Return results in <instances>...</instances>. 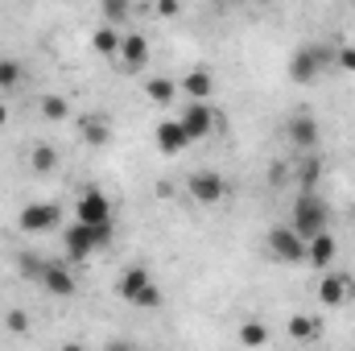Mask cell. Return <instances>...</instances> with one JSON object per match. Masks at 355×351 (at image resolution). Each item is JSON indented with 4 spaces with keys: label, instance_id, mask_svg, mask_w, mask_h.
<instances>
[{
    "label": "cell",
    "instance_id": "cell-8",
    "mask_svg": "<svg viewBox=\"0 0 355 351\" xmlns=\"http://www.w3.org/2000/svg\"><path fill=\"white\" fill-rule=\"evenodd\" d=\"M75 219L79 223H87V228H99V223H112V203H107V194L103 190H83L79 194V203H75Z\"/></svg>",
    "mask_w": 355,
    "mask_h": 351
},
{
    "label": "cell",
    "instance_id": "cell-3",
    "mask_svg": "<svg viewBox=\"0 0 355 351\" xmlns=\"http://www.w3.org/2000/svg\"><path fill=\"white\" fill-rule=\"evenodd\" d=\"M327 62H331V50H327V46H318V42H314V46L306 42V46H297V50L289 54V79L306 87V83H314V79L322 75V67H327Z\"/></svg>",
    "mask_w": 355,
    "mask_h": 351
},
{
    "label": "cell",
    "instance_id": "cell-11",
    "mask_svg": "<svg viewBox=\"0 0 355 351\" xmlns=\"http://www.w3.org/2000/svg\"><path fill=\"white\" fill-rule=\"evenodd\" d=\"M285 137H289V145L297 149V153H314L318 149V120L310 116V112H297L289 124H285Z\"/></svg>",
    "mask_w": 355,
    "mask_h": 351
},
{
    "label": "cell",
    "instance_id": "cell-26",
    "mask_svg": "<svg viewBox=\"0 0 355 351\" xmlns=\"http://www.w3.org/2000/svg\"><path fill=\"white\" fill-rule=\"evenodd\" d=\"M17 268H21L25 277L42 281V268H46V257H37V252H21V261H17Z\"/></svg>",
    "mask_w": 355,
    "mask_h": 351
},
{
    "label": "cell",
    "instance_id": "cell-31",
    "mask_svg": "<svg viewBox=\"0 0 355 351\" xmlns=\"http://www.w3.org/2000/svg\"><path fill=\"white\" fill-rule=\"evenodd\" d=\"M4 124H8V108L0 103V128H4Z\"/></svg>",
    "mask_w": 355,
    "mask_h": 351
},
{
    "label": "cell",
    "instance_id": "cell-4",
    "mask_svg": "<svg viewBox=\"0 0 355 351\" xmlns=\"http://www.w3.org/2000/svg\"><path fill=\"white\" fill-rule=\"evenodd\" d=\"M268 252L281 264H302L306 261V236H297L293 223H281V228L268 232Z\"/></svg>",
    "mask_w": 355,
    "mask_h": 351
},
{
    "label": "cell",
    "instance_id": "cell-28",
    "mask_svg": "<svg viewBox=\"0 0 355 351\" xmlns=\"http://www.w3.org/2000/svg\"><path fill=\"white\" fill-rule=\"evenodd\" d=\"M335 62H339L343 71H355V46H343V50L335 54Z\"/></svg>",
    "mask_w": 355,
    "mask_h": 351
},
{
    "label": "cell",
    "instance_id": "cell-21",
    "mask_svg": "<svg viewBox=\"0 0 355 351\" xmlns=\"http://www.w3.org/2000/svg\"><path fill=\"white\" fill-rule=\"evenodd\" d=\"M42 120H50V124L71 120V103L62 95H42Z\"/></svg>",
    "mask_w": 355,
    "mask_h": 351
},
{
    "label": "cell",
    "instance_id": "cell-12",
    "mask_svg": "<svg viewBox=\"0 0 355 351\" xmlns=\"http://www.w3.org/2000/svg\"><path fill=\"white\" fill-rule=\"evenodd\" d=\"M42 285H46V293H54V298H71V293L79 289L75 273H71L62 261H46V268H42Z\"/></svg>",
    "mask_w": 355,
    "mask_h": 351
},
{
    "label": "cell",
    "instance_id": "cell-1",
    "mask_svg": "<svg viewBox=\"0 0 355 351\" xmlns=\"http://www.w3.org/2000/svg\"><path fill=\"white\" fill-rule=\"evenodd\" d=\"M116 293H120L128 306H141V310H157V306H162V289L153 285V273H149L145 264L124 268L120 281H116Z\"/></svg>",
    "mask_w": 355,
    "mask_h": 351
},
{
    "label": "cell",
    "instance_id": "cell-29",
    "mask_svg": "<svg viewBox=\"0 0 355 351\" xmlns=\"http://www.w3.org/2000/svg\"><path fill=\"white\" fill-rule=\"evenodd\" d=\"M314 178H318V162H314V157H310V162H306V166H302V186H306V190H310V186H314Z\"/></svg>",
    "mask_w": 355,
    "mask_h": 351
},
{
    "label": "cell",
    "instance_id": "cell-25",
    "mask_svg": "<svg viewBox=\"0 0 355 351\" xmlns=\"http://www.w3.org/2000/svg\"><path fill=\"white\" fill-rule=\"evenodd\" d=\"M240 343H244V348H265L268 331L261 327V323H244V327H240Z\"/></svg>",
    "mask_w": 355,
    "mask_h": 351
},
{
    "label": "cell",
    "instance_id": "cell-24",
    "mask_svg": "<svg viewBox=\"0 0 355 351\" xmlns=\"http://www.w3.org/2000/svg\"><path fill=\"white\" fill-rule=\"evenodd\" d=\"M21 62L17 58H0V95H8V91H17V83H21Z\"/></svg>",
    "mask_w": 355,
    "mask_h": 351
},
{
    "label": "cell",
    "instance_id": "cell-6",
    "mask_svg": "<svg viewBox=\"0 0 355 351\" xmlns=\"http://www.w3.org/2000/svg\"><path fill=\"white\" fill-rule=\"evenodd\" d=\"M178 120H182V128L190 132V141H202V137H211V132H215L219 112L211 108V99H190V108H186Z\"/></svg>",
    "mask_w": 355,
    "mask_h": 351
},
{
    "label": "cell",
    "instance_id": "cell-20",
    "mask_svg": "<svg viewBox=\"0 0 355 351\" xmlns=\"http://www.w3.org/2000/svg\"><path fill=\"white\" fill-rule=\"evenodd\" d=\"M289 339H297V343H314V339H318V318H310V314H293V318H289Z\"/></svg>",
    "mask_w": 355,
    "mask_h": 351
},
{
    "label": "cell",
    "instance_id": "cell-14",
    "mask_svg": "<svg viewBox=\"0 0 355 351\" xmlns=\"http://www.w3.org/2000/svg\"><path fill=\"white\" fill-rule=\"evenodd\" d=\"M153 137H157V149H162L166 157H178V153L190 145V132L182 128V120H162Z\"/></svg>",
    "mask_w": 355,
    "mask_h": 351
},
{
    "label": "cell",
    "instance_id": "cell-16",
    "mask_svg": "<svg viewBox=\"0 0 355 351\" xmlns=\"http://www.w3.org/2000/svg\"><path fill=\"white\" fill-rule=\"evenodd\" d=\"M75 128H79V137H83L87 145H95V149L112 141V120H103V116H95V112L79 116V120H75Z\"/></svg>",
    "mask_w": 355,
    "mask_h": 351
},
{
    "label": "cell",
    "instance_id": "cell-18",
    "mask_svg": "<svg viewBox=\"0 0 355 351\" xmlns=\"http://www.w3.org/2000/svg\"><path fill=\"white\" fill-rule=\"evenodd\" d=\"M178 91H186L190 99H211V95H215V75H211V71H190V75L178 83Z\"/></svg>",
    "mask_w": 355,
    "mask_h": 351
},
{
    "label": "cell",
    "instance_id": "cell-19",
    "mask_svg": "<svg viewBox=\"0 0 355 351\" xmlns=\"http://www.w3.org/2000/svg\"><path fill=\"white\" fill-rule=\"evenodd\" d=\"M145 95H149L153 103H174L178 99V83L174 79H166V75H153V79H145Z\"/></svg>",
    "mask_w": 355,
    "mask_h": 351
},
{
    "label": "cell",
    "instance_id": "cell-22",
    "mask_svg": "<svg viewBox=\"0 0 355 351\" xmlns=\"http://www.w3.org/2000/svg\"><path fill=\"white\" fill-rule=\"evenodd\" d=\"M29 166H33V174H54L58 170V149L54 145H37L29 153Z\"/></svg>",
    "mask_w": 355,
    "mask_h": 351
},
{
    "label": "cell",
    "instance_id": "cell-7",
    "mask_svg": "<svg viewBox=\"0 0 355 351\" xmlns=\"http://www.w3.org/2000/svg\"><path fill=\"white\" fill-rule=\"evenodd\" d=\"M186 190H190V198H194V203L215 207V203L227 194V182H223V174H215V170H198V174L186 178Z\"/></svg>",
    "mask_w": 355,
    "mask_h": 351
},
{
    "label": "cell",
    "instance_id": "cell-23",
    "mask_svg": "<svg viewBox=\"0 0 355 351\" xmlns=\"http://www.w3.org/2000/svg\"><path fill=\"white\" fill-rule=\"evenodd\" d=\"M99 12L107 25H124L128 12H132V0H99Z\"/></svg>",
    "mask_w": 355,
    "mask_h": 351
},
{
    "label": "cell",
    "instance_id": "cell-17",
    "mask_svg": "<svg viewBox=\"0 0 355 351\" xmlns=\"http://www.w3.org/2000/svg\"><path fill=\"white\" fill-rule=\"evenodd\" d=\"M120 42H124V33L103 21V29H95V37H91V50H95L99 58H116V54H120Z\"/></svg>",
    "mask_w": 355,
    "mask_h": 351
},
{
    "label": "cell",
    "instance_id": "cell-9",
    "mask_svg": "<svg viewBox=\"0 0 355 351\" xmlns=\"http://www.w3.org/2000/svg\"><path fill=\"white\" fill-rule=\"evenodd\" d=\"M355 293V277L352 273H327L322 281H318V302L327 306V310H339V306H347Z\"/></svg>",
    "mask_w": 355,
    "mask_h": 351
},
{
    "label": "cell",
    "instance_id": "cell-10",
    "mask_svg": "<svg viewBox=\"0 0 355 351\" xmlns=\"http://www.w3.org/2000/svg\"><path fill=\"white\" fill-rule=\"evenodd\" d=\"M62 248H67L71 261H83V257H91V252H99L103 244H99V232H95V228H87V223L75 219V223L62 232Z\"/></svg>",
    "mask_w": 355,
    "mask_h": 351
},
{
    "label": "cell",
    "instance_id": "cell-30",
    "mask_svg": "<svg viewBox=\"0 0 355 351\" xmlns=\"http://www.w3.org/2000/svg\"><path fill=\"white\" fill-rule=\"evenodd\" d=\"M157 12L162 17H178L182 12V0H157Z\"/></svg>",
    "mask_w": 355,
    "mask_h": 351
},
{
    "label": "cell",
    "instance_id": "cell-2",
    "mask_svg": "<svg viewBox=\"0 0 355 351\" xmlns=\"http://www.w3.org/2000/svg\"><path fill=\"white\" fill-rule=\"evenodd\" d=\"M327 219H331L327 203H322V198H318L314 190H302V194H297V203H293V215H289L293 232L310 240L314 232H322V228H327Z\"/></svg>",
    "mask_w": 355,
    "mask_h": 351
},
{
    "label": "cell",
    "instance_id": "cell-32",
    "mask_svg": "<svg viewBox=\"0 0 355 351\" xmlns=\"http://www.w3.org/2000/svg\"><path fill=\"white\" fill-rule=\"evenodd\" d=\"M252 4H265V0H252Z\"/></svg>",
    "mask_w": 355,
    "mask_h": 351
},
{
    "label": "cell",
    "instance_id": "cell-27",
    "mask_svg": "<svg viewBox=\"0 0 355 351\" xmlns=\"http://www.w3.org/2000/svg\"><path fill=\"white\" fill-rule=\"evenodd\" d=\"M4 327H8V331H17V335H25V331H29V314H25V310H8Z\"/></svg>",
    "mask_w": 355,
    "mask_h": 351
},
{
    "label": "cell",
    "instance_id": "cell-5",
    "mask_svg": "<svg viewBox=\"0 0 355 351\" xmlns=\"http://www.w3.org/2000/svg\"><path fill=\"white\" fill-rule=\"evenodd\" d=\"M58 219H62V207H58V203H29V207H21L17 228H21L25 236H42V232H50V228H58Z\"/></svg>",
    "mask_w": 355,
    "mask_h": 351
},
{
    "label": "cell",
    "instance_id": "cell-15",
    "mask_svg": "<svg viewBox=\"0 0 355 351\" xmlns=\"http://www.w3.org/2000/svg\"><path fill=\"white\" fill-rule=\"evenodd\" d=\"M116 58L124 62V71H141V67L149 62V37H145V33H124Z\"/></svg>",
    "mask_w": 355,
    "mask_h": 351
},
{
    "label": "cell",
    "instance_id": "cell-13",
    "mask_svg": "<svg viewBox=\"0 0 355 351\" xmlns=\"http://www.w3.org/2000/svg\"><path fill=\"white\" fill-rule=\"evenodd\" d=\"M335 252H339V240H335L327 228H322V232H314V236L306 240V261H310V268H331Z\"/></svg>",
    "mask_w": 355,
    "mask_h": 351
}]
</instances>
